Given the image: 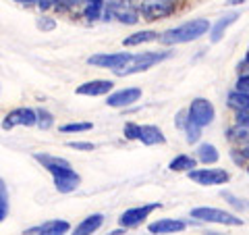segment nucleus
I'll list each match as a JSON object with an SVG mask.
<instances>
[{
  "instance_id": "bb28decb",
  "label": "nucleus",
  "mask_w": 249,
  "mask_h": 235,
  "mask_svg": "<svg viewBox=\"0 0 249 235\" xmlns=\"http://www.w3.org/2000/svg\"><path fill=\"white\" fill-rule=\"evenodd\" d=\"M54 125V117H52V113H48V111H44V108H40L37 111V127L40 129H50Z\"/></svg>"
},
{
  "instance_id": "423d86ee",
  "label": "nucleus",
  "mask_w": 249,
  "mask_h": 235,
  "mask_svg": "<svg viewBox=\"0 0 249 235\" xmlns=\"http://www.w3.org/2000/svg\"><path fill=\"white\" fill-rule=\"evenodd\" d=\"M187 177L197 185H224L231 181L229 171L224 169H191L187 171Z\"/></svg>"
},
{
  "instance_id": "393cba45",
  "label": "nucleus",
  "mask_w": 249,
  "mask_h": 235,
  "mask_svg": "<svg viewBox=\"0 0 249 235\" xmlns=\"http://www.w3.org/2000/svg\"><path fill=\"white\" fill-rule=\"evenodd\" d=\"M183 131H185V139H187L189 144H197V142H199V137H201V127H199V125L191 123L189 119H187Z\"/></svg>"
},
{
  "instance_id": "f03ea898",
  "label": "nucleus",
  "mask_w": 249,
  "mask_h": 235,
  "mask_svg": "<svg viewBox=\"0 0 249 235\" xmlns=\"http://www.w3.org/2000/svg\"><path fill=\"white\" fill-rule=\"evenodd\" d=\"M210 27H212V25H210V21L206 17H197V19H191V21L181 23V25L164 31V34L160 36V42L168 44V46L196 42V40H199V38H204L208 34Z\"/></svg>"
},
{
  "instance_id": "4c0bfd02",
  "label": "nucleus",
  "mask_w": 249,
  "mask_h": 235,
  "mask_svg": "<svg viewBox=\"0 0 249 235\" xmlns=\"http://www.w3.org/2000/svg\"><path fill=\"white\" fill-rule=\"evenodd\" d=\"M243 67H249V50H247V57H245V60H243Z\"/></svg>"
},
{
  "instance_id": "a878e982",
  "label": "nucleus",
  "mask_w": 249,
  "mask_h": 235,
  "mask_svg": "<svg viewBox=\"0 0 249 235\" xmlns=\"http://www.w3.org/2000/svg\"><path fill=\"white\" fill-rule=\"evenodd\" d=\"M91 127H93V125L85 121V123H67V125H60L58 129L62 133H79V131H89Z\"/></svg>"
},
{
  "instance_id": "4be33fe9",
  "label": "nucleus",
  "mask_w": 249,
  "mask_h": 235,
  "mask_svg": "<svg viewBox=\"0 0 249 235\" xmlns=\"http://www.w3.org/2000/svg\"><path fill=\"white\" fill-rule=\"evenodd\" d=\"M106 6V0H89L88 6H85V19L88 21H96L102 17V11Z\"/></svg>"
},
{
  "instance_id": "7c9ffc66",
  "label": "nucleus",
  "mask_w": 249,
  "mask_h": 235,
  "mask_svg": "<svg viewBox=\"0 0 249 235\" xmlns=\"http://www.w3.org/2000/svg\"><path fill=\"white\" fill-rule=\"evenodd\" d=\"M235 123H237V125H243V127L249 129V111H237Z\"/></svg>"
},
{
  "instance_id": "cd10ccee",
  "label": "nucleus",
  "mask_w": 249,
  "mask_h": 235,
  "mask_svg": "<svg viewBox=\"0 0 249 235\" xmlns=\"http://www.w3.org/2000/svg\"><path fill=\"white\" fill-rule=\"evenodd\" d=\"M222 198L227 200L231 206H235L237 210H249V202H245V200L237 198V196H232L231 192H222Z\"/></svg>"
},
{
  "instance_id": "c85d7f7f",
  "label": "nucleus",
  "mask_w": 249,
  "mask_h": 235,
  "mask_svg": "<svg viewBox=\"0 0 249 235\" xmlns=\"http://www.w3.org/2000/svg\"><path fill=\"white\" fill-rule=\"evenodd\" d=\"M123 133L127 139H139V125L137 123H124Z\"/></svg>"
},
{
  "instance_id": "58836bf2",
  "label": "nucleus",
  "mask_w": 249,
  "mask_h": 235,
  "mask_svg": "<svg viewBox=\"0 0 249 235\" xmlns=\"http://www.w3.org/2000/svg\"><path fill=\"white\" fill-rule=\"evenodd\" d=\"M112 235H121V233H124V229H114V231H110Z\"/></svg>"
},
{
  "instance_id": "39448f33",
  "label": "nucleus",
  "mask_w": 249,
  "mask_h": 235,
  "mask_svg": "<svg viewBox=\"0 0 249 235\" xmlns=\"http://www.w3.org/2000/svg\"><path fill=\"white\" fill-rule=\"evenodd\" d=\"M187 119H189L191 123L199 125V127L204 129V127H208V125L214 123V119H216V108H214V104L210 102V100L196 98V100H191L189 108H187Z\"/></svg>"
},
{
  "instance_id": "412c9836",
  "label": "nucleus",
  "mask_w": 249,
  "mask_h": 235,
  "mask_svg": "<svg viewBox=\"0 0 249 235\" xmlns=\"http://www.w3.org/2000/svg\"><path fill=\"white\" fill-rule=\"evenodd\" d=\"M227 104L232 108V111H249V94L245 92H241V90H232L229 94V98H227Z\"/></svg>"
},
{
  "instance_id": "c9c22d12",
  "label": "nucleus",
  "mask_w": 249,
  "mask_h": 235,
  "mask_svg": "<svg viewBox=\"0 0 249 235\" xmlns=\"http://www.w3.org/2000/svg\"><path fill=\"white\" fill-rule=\"evenodd\" d=\"M241 154H243L245 156V160H249V146H243V148H241V150H239Z\"/></svg>"
},
{
  "instance_id": "aec40b11",
  "label": "nucleus",
  "mask_w": 249,
  "mask_h": 235,
  "mask_svg": "<svg viewBox=\"0 0 249 235\" xmlns=\"http://www.w3.org/2000/svg\"><path fill=\"white\" fill-rule=\"evenodd\" d=\"M197 162L199 160L193 158V156H189V154H178V156H175V158L168 162V169L170 171H177V173H187V171L196 169Z\"/></svg>"
},
{
  "instance_id": "2f4dec72",
  "label": "nucleus",
  "mask_w": 249,
  "mask_h": 235,
  "mask_svg": "<svg viewBox=\"0 0 249 235\" xmlns=\"http://www.w3.org/2000/svg\"><path fill=\"white\" fill-rule=\"evenodd\" d=\"M237 90L249 94V75H241L237 79Z\"/></svg>"
},
{
  "instance_id": "9d476101",
  "label": "nucleus",
  "mask_w": 249,
  "mask_h": 235,
  "mask_svg": "<svg viewBox=\"0 0 249 235\" xmlns=\"http://www.w3.org/2000/svg\"><path fill=\"white\" fill-rule=\"evenodd\" d=\"M175 11V0H143L142 2V15L147 21L164 19Z\"/></svg>"
},
{
  "instance_id": "72a5a7b5",
  "label": "nucleus",
  "mask_w": 249,
  "mask_h": 235,
  "mask_svg": "<svg viewBox=\"0 0 249 235\" xmlns=\"http://www.w3.org/2000/svg\"><path fill=\"white\" fill-rule=\"evenodd\" d=\"M37 25H40L42 29H52V27H54V21H44V23L37 21Z\"/></svg>"
},
{
  "instance_id": "ea45409f",
  "label": "nucleus",
  "mask_w": 249,
  "mask_h": 235,
  "mask_svg": "<svg viewBox=\"0 0 249 235\" xmlns=\"http://www.w3.org/2000/svg\"><path fill=\"white\" fill-rule=\"evenodd\" d=\"M247 173H249V164H247Z\"/></svg>"
},
{
  "instance_id": "5701e85b",
  "label": "nucleus",
  "mask_w": 249,
  "mask_h": 235,
  "mask_svg": "<svg viewBox=\"0 0 249 235\" xmlns=\"http://www.w3.org/2000/svg\"><path fill=\"white\" fill-rule=\"evenodd\" d=\"M227 137L231 139L232 144H245V142H249V129L243 127V125H237V123H235V127L229 129Z\"/></svg>"
},
{
  "instance_id": "1a4fd4ad",
  "label": "nucleus",
  "mask_w": 249,
  "mask_h": 235,
  "mask_svg": "<svg viewBox=\"0 0 249 235\" xmlns=\"http://www.w3.org/2000/svg\"><path fill=\"white\" fill-rule=\"evenodd\" d=\"M17 125L36 127V125H37V111H34V108H27V106L15 108V111H11L9 115L4 117L2 129H4V131H11L13 127H17Z\"/></svg>"
},
{
  "instance_id": "dca6fc26",
  "label": "nucleus",
  "mask_w": 249,
  "mask_h": 235,
  "mask_svg": "<svg viewBox=\"0 0 249 235\" xmlns=\"http://www.w3.org/2000/svg\"><path fill=\"white\" fill-rule=\"evenodd\" d=\"M187 223L185 221H178V218H162V221H156L150 223V233H181L185 231Z\"/></svg>"
},
{
  "instance_id": "4468645a",
  "label": "nucleus",
  "mask_w": 249,
  "mask_h": 235,
  "mask_svg": "<svg viewBox=\"0 0 249 235\" xmlns=\"http://www.w3.org/2000/svg\"><path fill=\"white\" fill-rule=\"evenodd\" d=\"M239 19V13L237 11H231L227 15H222L220 19H218L212 27H210V40H212V44H218L224 38V34H227V29L232 25Z\"/></svg>"
},
{
  "instance_id": "ddd939ff",
  "label": "nucleus",
  "mask_w": 249,
  "mask_h": 235,
  "mask_svg": "<svg viewBox=\"0 0 249 235\" xmlns=\"http://www.w3.org/2000/svg\"><path fill=\"white\" fill-rule=\"evenodd\" d=\"M69 229H71V225H69V221H60V218H54V221H46V223H40L36 227H29V229L25 233H44V235H62V233H69Z\"/></svg>"
},
{
  "instance_id": "6e6552de",
  "label": "nucleus",
  "mask_w": 249,
  "mask_h": 235,
  "mask_svg": "<svg viewBox=\"0 0 249 235\" xmlns=\"http://www.w3.org/2000/svg\"><path fill=\"white\" fill-rule=\"evenodd\" d=\"M162 204L160 202H152V204H143V206H135V208H127L124 213L119 216V223L124 229H131V227L142 225L147 216H150L154 210H158Z\"/></svg>"
},
{
  "instance_id": "b1692460",
  "label": "nucleus",
  "mask_w": 249,
  "mask_h": 235,
  "mask_svg": "<svg viewBox=\"0 0 249 235\" xmlns=\"http://www.w3.org/2000/svg\"><path fill=\"white\" fill-rule=\"evenodd\" d=\"M9 187H6V183L0 179V223L4 221L6 216H9Z\"/></svg>"
},
{
  "instance_id": "9b49d317",
  "label": "nucleus",
  "mask_w": 249,
  "mask_h": 235,
  "mask_svg": "<svg viewBox=\"0 0 249 235\" xmlns=\"http://www.w3.org/2000/svg\"><path fill=\"white\" fill-rule=\"evenodd\" d=\"M137 100H142V88H124V90L108 94L106 104L112 108H124V106L135 104Z\"/></svg>"
},
{
  "instance_id": "0eeeda50",
  "label": "nucleus",
  "mask_w": 249,
  "mask_h": 235,
  "mask_svg": "<svg viewBox=\"0 0 249 235\" xmlns=\"http://www.w3.org/2000/svg\"><path fill=\"white\" fill-rule=\"evenodd\" d=\"M133 59L131 52H100V54H91L88 59V65L89 67H100V69H112V71H119L123 69L127 62Z\"/></svg>"
},
{
  "instance_id": "f3484780",
  "label": "nucleus",
  "mask_w": 249,
  "mask_h": 235,
  "mask_svg": "<svg viewBox=\"0 0 249 235\" xmlns=\"http://www.w3.org/2000/svg\"><path fill=\"white\" fill-rule=\"evenodd\" d=\"M104 223V215L102 213H96V215H89L85 216L83 221L75 227V233L77 235H88V233H96L100 227Z\"/></svg>"
},
{
  "instance_id": "f8f14e48",
  "label": "nucleus",
  "mask_w": 249,
  "mask_h": 235,
  "mask_svg": "<svg viewBox=\"0 0 249 235\" xmlns=\"http://www.w3.org/2000/svg\"><path fill=\"white\" fill-rule=\"evenodd\" d=\"M114 83L110 79H91V81H85L81 83L75 92L79 96H108L112 92Z\"/></svg>"
},
{
  "instance_id": "2eb2a0df",
  "label": "nucleus",
  "mask_w": 249,
  "mask_h": 235,
  "mask_svg": "<svg viewBox=\"0 0 249 235\" xmlns=\"http://www.w3.org/2000/svg\"><path fill=\"white\" fill-rule=\"evenodd\" d=\"M139 142L145 146H156V144H166V137L160 127L156 125H139Z\"/></svg>"
},
{
  "instance_id": "7ed1b4c3",
  "label": "nucleus",
  "mask_w": 249,
  "mask_h": 235,
  "mask_svg": "<svg viewBox=\"0 0 249 235\" xmlns=\"http://www.w3.org/2000/svg\"><path fill=\"white\" fill-rule=\"evenodd\" d=\"M191 216L199 223H216V225H229V227H241L243 218L229 213L222 208H214V206H197L191 210Z\"/></svg>"
},
{
  "instance_id": "20e7f679",
  "label": "nucleus",
  "mask_w": 249,
  "mask_h": 235,
  "mask_svg": "<svg viewBox=\"0 0 249 235\" xmlns=\"http://www.w3.org/2000/svg\"><path fill=\"white\" fill-rule=\"evenodd\" d=\"M170 59V52H143V54H133V59H131L127 65L123 69L116 71V75H135V73H142V71H147V69H152L156 65H160L162 60Z\"/></svg>"
},
{
  "instance_id": "f257e3e1",
  "label": "nucleus",
  "mask_w": 249,
  "mask_h": 235,
  "mask_svg": "<svg viewBox=\"0 0 249 235\" xmlns=\"http://www.w3.org/2000/svg\"><path fill=\"white\" fill-rule=\"evenodd\" d=\"M34 160H37L42 167L48 171L54 179V187L60 194H71L75 192L81 183L79 173L71 167V162L67 158H60V156H52V154H34Z\"/></svg>"
},
{
  "instance_id": "473e14b6",
  "label": "nucleus",
  "mask_w": 249,
  "mask_h": 235,
  "mask_svg": "<svg viewBox=\"0 0 249 235\" xmlns=\"http://www.w3.org/2000/svg\"><path fill=\"white\" fill-rule=\"evenodd\" d=\"M58 2V0H40V2H37V4H40V9H50V6H54V4H56Z\"/></svg>"
},
{
  "instance_id": "c756f323",
  "label": "nucleus",
  "mask_w": 249,
  "mask_h": 235,
  "mask_svg": "<svg viewBox=\"0 0 249 235\" xmlns=\"http://www.w3.org/2000/svg\"><path fill=\"white\" fill-rule=\"evenodd\" d=\"M67 146L73 148V150H79V152H91V150H96V146H93L91 142H69Z\"/></svg>"
},
{
  "instance_id": "6ab92c4d",
  "label": "nucleus",
  "mask_w": 249,
  "mask_h": 235,
  "mask_svg": "<svg viewBox=\"0 0 249 235\" xmlns=\"http://www.w3.org/2000/svg\"><path fill=\"white\" fill-rule=\"evenodd\" d=\"M196 158L204 164H214V162H218V158H220V154H218V148L214 144L204 142L196 148Z\"/></svg>"
},
{
  "instance_id": "e433bc0d",
  "label": "nucleus",
  "mask_w": 249,
  "mask_h": 235,
  "mask_svg": "<svg viewBox=\"0 0 249 235\" xmlns=\"http://www.w3.org/2000/svg\"><path fill=\"white\" fill-rule=\"evenodd\" d=\"M21 4H31V2H40V0H17Z\"/></svg>"
},
{
  "instance_id": "a211bd4d",
  "label": "nucleus",
  "mask_w": 249,
  "mask_h": 235,
  "mask_svg": "<svg viewBox=\"0 0 249 235\" xmlns=\"http://www.w3.org/2000/svg\"><path fill=\"white\" fill-rule=\"evenodd\" d=\"M154 40H160L158 31H154V29H145V31H135V34L127 36V38L123 40V46H127V48H131V46L147 44V42H154Z\"/></svg>"
},
{
  "instance_id": "f704fd0d",
  "label": "nucleus",
  "mask_w": 249,
  "mask_h": 235,
  "mask_svg": "<svg viewBox=\"0 0 249 235\" xmlns=\"http://www.w3.org/2000/svg\"><path fill=\"white\" fill-rule=\"evenodd\" d=\"M89 0H67L69 6H77V4H88Z\"/></svg>"
}]
</instances>
